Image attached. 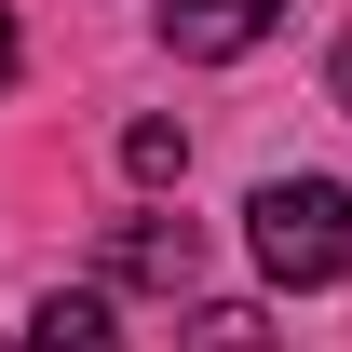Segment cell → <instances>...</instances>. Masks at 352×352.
I'll return each instance as SVG.
<instances>
[{
    "mask_svg": "<svg viewBox=\"0 0 352 352\" xmlns=\"http://www.w3.org/2000/svg\"><path fill=\"white\" fill-rule=\"evenodd\" d=\"M244 244H258V271L285 285V298L352 285V190L339 176H271L258 204H244Z\"/></svg>",
    "mask_w": 352,
    "mask_h": 352,
    "instance_id": "cell-1",
    "label": "cell"
},
{
    "mask_svg": "<svg viewBox=\"0 0 352 352\" xmlns=\"http://www.w3.org/2000/svg\"><path fill=\"white\" fill-rule=\"evenodd\" d=\"M285 28V0H163V54L176 68H230Z\"/></svg>",
    "mask_w": 352,
    "mask_h": 352,
    "instance_id": "cell-2",
    "label": "cell"
},
{
    "mask_svg": "<svg viewBox=\"0 0 352 352\" xmlns=\"http://www.w3.org/2000/svg\"><path fill=\"white\" fill-rule=\"evenodd\" d=\"M109 285L190 298V285H204V230H190V217H122V230H109Z\"/></svg>",
    "mask_w": 352,
    "mask_h": 352,
    "instance_id": "cell-3",
    "label": "cell"
},
{
    "mask_svg": "<svg viewBox=\"0 0 352 352\" xmlns=\"http://www.w3.org/2000/svg\"><path fill=\"white\" fill-rule=\"evenodd\" d=\"M14 352H122L109 285H54V298H28V339H14Z\"/></svg>",
    "mask_w": 352,
    "mask_h": 352,
    "instance_id": "cell-4",
    "label": "cell"
},
{
    "mask_svg": "<svg viewBox=\"0 0 352 352\" xmlns=\"http://www.w3.org/2000/svg\"><path fill=\"white\" fill-rule=\"evenodd\" d=\"M122 176H135V190H176V176H190V135H176L163 109H149V122H122Z\"/></svg>",
    "mask_w": 352,
    "mask_h": 352,
    "instance_id": "cell-5",
    "label": "cell"
},
{
    "mask_svg": "<svg viewBox=\"0 0 352 352\" xmlns=\"http://www.w3.org/2000/svg\"><path fill=\"white\" fill-rule=\"evenodd\" d=\"M190 352H271V311H244V298H204V311H190Z\"/></svg>",
    "mask_w": 352,
    "mask_h": 352,
    "instance_id": "cell-6",
    "label": "cell"
},
{
    "mask_svg": "<svg viewBox=\"0 0 352 352\" xmlns=\"http://www.w3.org/2000/svg\"><path fill=\"white\" fill-rule=\"evenodd\" d=\"M14 68H28V41H14V14H0V95H14Z\"/></svg>",
    "mask_w": 352,
    "mask_h": 352,
    "instance_id": "cell-7",
    "label": "cell"
},
{
    "mask_svg": "<svg viewBox=\"0 0 352 352\" xmlns=\"http://www.w3.org/2000/svg\"><path fill=\"white\" fill-rule=\"evenodd\" d=\"M325 82H339V109H352V28H339V54H325Z\"/></svg>",
    "mask_w": 352,
    "mask_h": 352,
    "instance_id": "cell-8",
    "label": "cell"
}]
</instances>
